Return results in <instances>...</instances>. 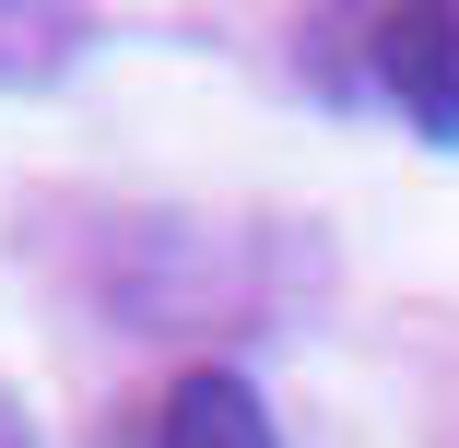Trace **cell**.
I'll list each match as a JSON object with an SVG mask.
<instances>
[{
  "label": "cell",
  "instance_id": "6da1fadb",
  "mask_svg": "<svg viewBox=\"0 0 459 448\" xmlns=\"http://www.w3.org/2000/svg\"><path fill=\"white\" fill-rule=\"evenodd\" d=\"M377 83L424 142H459V0L424 13H377Z\"/></svg>",
  "mask_w": 459,
  "mask_h": 448
},
{
  "label": "cell",
  "instance_id": "7a4b0ae2",
  "mask_svg": "<svg viewBox=\"0 0 459 448\" xmlns=\"http://www.w3.org/2000/svg\"><path fill=\"white\" fill-rule=\"evenodd\" d=\"M142 448H283V436H271V413H259V390L236 366H189L153 401V436Z\"/></svg>",
  "mask_w": 459,
  "mask_h": 448
},
{
  "label": "cell",
  "instance_id": "3957f363",
  "mask_svg": "<svg viewBox=\"0 0 459 448\" xmlns=\"http://www.w3.org/2000/svg\"><path fill=\"white\" fill-rule=\"evenodd\" d=\"M0 448H36V436H24V425H13V401H0Z\"/></svg>",
  "mask_w": 459,
  "mask_h": 448
}]
</instances>
